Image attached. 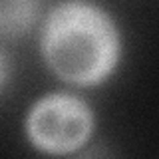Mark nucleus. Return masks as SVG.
Returning <instances> with one entry per match:
<instances>
[{
  "label": "nucleus",
  "mask_w": 159,
  "mask_h": 159,
  "mask_svg": "<svg viewBox=\"0 0 159 159\" xmlns=\"http://www.w3.org/2000/svg\"><path fill=\"white\" fill-rule=\"evenodd\" d=\"M98 131V113L82 92L58 88L44 92L26 107L22 135L32 151L46 157L82 155Z\"/></svg>",
  "instance_id": "f03ea898"
},
{
  "label": "nucleus",
  "mask_w": 159,
  "mask_h": 159,
  "mask_svg": "<svg viewBox=\"0 0 159 159\" xmlns=\"http://www.w3.org/2000/svg\"><path fill=\"white\" fill-rule=\"evenodd\" d=\"M44 12V0H0V42H20L36 34Z\"/></svg>",
  "instance_id": "7ed1b4c3"
},
{
  "label": "nucleus",
  "mask_w": 159,
  "mask_h": 159,
  "mask_svg": "<svg viewBox=\"0 0 159 159\" xmlns=\"http://www.w3.org/2000/svg\"><path fill=\"white\" fill-rule=\"evenodd\" d=\"M44 68L66 88L88 92L109 84L125 60L117 16L98 0H60L36 30Z\"/></svg>",
  "instance_id": "f257e3e1"
},
{
  "label": "nucleus",
  "mask_w": 159,
  "mask_h": 159,
  "mask_svg": "<svg viewBox=\"0 0 159 159\" xmlns=\"http://www.w3.org/2000/svg\"><path fill=\"white\" fill-rule=\"evenodd\" d=\"M12 74H14V66H12L10 52L6 50V46L0 42V98L6 93L10 82H12Z\"/></svg>",
  "instance_id": "20e7f679"
}]
</instances>
